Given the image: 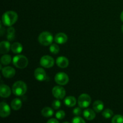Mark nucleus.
I'll list each match as a JSON object with an SVG mask.
<instances>
[{"label": "nucleus", "mask_w": 123, "mask_h": 123, "mask_svg": "<svg viewBox=\"0 0 123 123\" xmlns=\"http://www.w3.org/2000/svg\"><path fill=\"white\" fill-rule=\"evenodd\" d=\"M52 35L51 33L48 31H44L42 32L39 35L38 38V42L43 46H48L52 44L53 42Z\"/></svg>", "instance_id": "obj_4"}, {"label": "nucleus", "mask_w": 123, "mask_h": 123, "mask_svg": "<svg viewBox=\"0 0 123 123\" xmlns=\"http://www.w3.org/2000/svg\"><path fill=\"white\" fill-rule=\"evenodd\" d=\"M52 92L54 97L57 99H62L66 96V90L61 86H54L52 90Z\"/></svg>", "instance_id": "obj_8"}, {"label": "nucleus", "mask_w": 123, "mask_h": 123, "mask_svg": "<svg viewBox=\"0 0 123 123\" xmlns=\"http://www.w3.org/2000/svg\"><path fill=\"white\" fill-rule=\"evenodd\" d=\"M42 115L44 117H50L54 115V111L51 108L45 107L42 110Z\"/></svg>", "instance_id": "obj_22"}, {"label": "nucleus", "mask_w": 123, "mask_h": 123, "mask_svg": "<svg viewBox=\"0 0 123 123\" xmlns=\"http://www.w3.org/2000/svg\"><path fill=\"white\" fill-rule=\"evenodd\" d=\"M56 63L59 67L64 68L68 67L69 64V61L67 58L61 56L57 58L56 60Z\"/></svg>", "instance_id": "obj_13"}, {"label": "nucleus", "mask_w": 123, "mask_h": 123, "mask_svg": "<svg viewBox=\"0 0 123 123\" xmlns=\"http://www.w3.org/2000/svg\"><path fill=\"white\" fill-rule=\"evenodd\" d=\"M11 50L14 54H20L23 50V46L20 43L15 42L11 46Z\"/></svg>", "instance_id": "obj_18"}, {"label": "nucleus", "mask_w": 123, "mask_h": 123, "mask_svg": "<svg viewBox=\"0 0 123 123\" xmlns=\"http://www.w3.org/2000/svg\"><path fill=\"white\" fill-rule=\"evenodd\" d=\"M94 111L96 112H100L104 108V104L101 100H96L92 105Z\"/></svg>", "instance_id": "obj_20"}, {"label": "nucleus", "mask_w": 123, "mask_h": 123, "mask_svg": "<svg viewBox=\"0 0 123 123\" xmlns=\"http://www.w3.org/2000/svg\"><path fill=\"white\" fill-rule=\"evenodd\" d=\"M34 77L38 81H44L47 78L46 73L42 68H37L34 71Z\"/></svg>", "instance_id": "obj_10"}, {"label": "nucleus", "mask_w": 123, "mask_h": 123, "mask_svg": "<svg viewBox=\"0 0 123 123\" xmlns=\"http://www.w3.org/2000/svg\"><path fill=\"white\" fill-rule=\"evenodd\" d=\"M22 105V101L20 100L19 98H14L12 101L11 103V106L12 108L14 111H18L21 108Z\"/></svg>", "instance_id": "obj_19"}, {"label": "nucleus", "mask_w": 123, "mask_h": 123, "mask_svg": "<svg viewBox=\"0 0 123 123\" xmlns=\"http://www.w3.org/2000/svg\"><path fill=\"white\" fill-rule=\"evenodd\" d=\"M54 40H55V42L56 43L62 44L67 42V40H68V37H67V36L66 34L60 32V33H58L57 34H56Z\"/></svg>", "instance_id": "obj_14"}, {"label": "nucleus", "mask_w": 123, "mask_h": 123, "mask_svg": "<svg viewBox=\"0 0 123 123\" xmlns=\"http://www.w3.org/2000/svg\"><path fill=\"white\" fill-rule=\"evenodd\" d=\"M13 63L17 68L23 69L28 64V58L24 55H16L13 58Z\"/></svg>", "instance_id": "obj_3"}, {"label": "nucleus", "mask_w": 123, "mask_h": 123, "mask_svg": "<svg viewBox=\"0 0 123 123\" xmlns=\"http://www.w3.org/2000/svg\"><path fill=\"white\" fill-rule=\"evenodd\" d=\"M11 109L8 105L4 102L0 103V116L2 118H6L9 116Z\"/></svg>", "instance_id": "obj_9"}, {"label": "nucleus", "mask_w": 123, "mask_h": 123, "mask_svg": "<svg viewBox=\"0 0 123 123\" xmlns=\"http://www.w3.org/2000/svg\"><path fill=\"white\" fill-rule=\"evenodd\" d=\"M7 38L9 41H13L15 38V30L12 26L7 29Z\"/></svg>", "instance_id": "obj_21"}, {"label": "nucleus", "mask_w": 123, "mask_h": 123, "mask_svg": "<svg viewBox=\"0 0 123 123\" xmlns=\"http://www.w3.org/2000/svg\"><path fill=\"white\" fill-rule=\"evenodd\" d=\"M49 50L52 54H57L60 51V48L56 44H52L49 48Z\"/></svg>", "instance_id": "obj_25"}, {"label": "nucleus", "mask_w": 123, "mask_h": 123, "mask_svg": "<svg viewBox=\"0 0 123 123\" xmlns=\"http://www.w3.org/2000/svg\"><path fill=\"white\" fill-rule=\"evenodd\" d=\"M76 99L73 96H68L64 99V103L67 107H73L76 104Z\"/></svg>", "instance_id": "obj_17"}, {"label": "nucleus", "mask_w": 123, "mask_h": 123, "mask_svg": "<svg viewBox=\"0 0 123 123\" xmlns=\"http://www.w3.org/2000/svg\"><path fill=\"white\" fill-rule=\"evenodd\" d=\"M120 18H121V20H122V22H123V11L122 12V13H121V15H120Z\"/></svg>", "instance_id": "obj_32"}, {"label": "nucleus", "mask_w": 123, "mask_h": 123, "mask_svg": "<svg viewBox=\"0 0 123 123\" xmlns=\"http://www.w3.org/2000/svg\"><path fill=\"white\" fill-rule=\"evenodd\" d=\"M11 95V90L8 86L1 84L0 86V96L2 98H7Z\"/></svg>", "instance_id": "obj_12"}, {"label": "nucleus", "mask_w": 123, "mask_h": 123, "mask_svg": "<svg viewBox=\"0 0 123 123\" xmlns=\"http://www.w3.org/2000/svg\"><path fill=\"white\" fill-rule=\"evenodd\" d=\"M73 113L76 116H79L80 114H82L81 108H76L73 110Z\"/></svg>", "instance_id": "obj_30"}, {"label": "nucleus", "mask_w": 123, "mask_h": 123, "mask_svg": "<svg viewBox=\"0 0 123 123\" xmlns=\"http://www.w3.org/2000/svg\"><path fill=\"white\" fill-rule=\"evenodd\" d=\"M2 74L4 78H12L15 75L16 71L13 67L7 66V67H5L2 68Z\"/></svg>", "instance_id": "obj_11"}, {"label": "nucleus", "mask_w": 123, "mask_h": 123, "mask_svg": "<svg viewBox=\"0 0 123 123\" xmlns=\"http://www.w3.org/2000/svg\"><path fill=\"white\" fill-rule=\"evenodd\" d=\"M91 102V98L87 94H82L78 99V103L81 108H86L90 106Z\"/></svg>", "instance_id": "obj_5"}, {"label": "nucleus", "mask_w": 123, "mask_h": 123, "mask_svg": "<svg viewBox=\"0 0 123 123\" xmlns=\"http://www.w3.org/2000/svg\"><path fill=\"white\" fill-rule=\"evenodd\" d=\"M12 61V57H11L10 55H4L3 56H2L1 58V64L3 65H8Z\"/></svg>", "instance_id": "obj_23"}, {"label": "nucleus", "mask_w": 123, "mask_h": 123, "mask_svg": "<svg viewBox=\"0 0 123 123\" xmlns=\"http://www.w3.org/2000/svg\"><path fill=\"white\" fill-rule=\"evenodd\" d=\"M121 30H122V32H123V25L122 26V27H121Z\"/></svg>", "instance_id": "obj_33"}, {"label": "nucleus", "mask_w": 123, "mask_h": 123, "mask_svg": "<svg viewBox=\"0 0 123 123\" xmlns=\"http://www.w3.org/2000/svg\"><path fill=\"white\" fill-rule=\"evenodd\" d=\"M55 80L58 85H65L69 81V78L66 73L64 72H60L56 73L55 75Z\"/></svg>", "instance_id": "obj_6"}, {"label": "nucleus", "mask_w": 123, "mask_h": 123, "mask_svg": "<svg viewBox=\"0 0 123 123\" xmlns=\"http://www.w3.org/2000/svg\"><path fill=\"white\" fill-rule=\"evenodd\" d=\"M27 91L26 84L22 81H17L12 86V91L17 96H22L25 94Z\"/></svg>", "instance_id": "obj_2"}, {"label": "nucleus", "mask_w": 123, "mask_h": 123, "mask_svg": "<svg viewBox=\"0 0 123 123\" xmlns=\"http://www.w3.org/2000/svg\"><path fill=\"white\" fill-rule=\"evenodd\" d=\"M47 123H58V120H56V119H55V118H51V119H50L49 120H48V121H47Z\"/></svg>", "instance_id": "obj_31"}, {"label": "nucleus", "mask_w": 123, "mask_h": 123, "mask_svg": "<svg viewBox=\"0 0 123 123\" xmlns=\"http://www.w3.org/2000/svg\"><path fill=\"white\" fill-rule=\"evenodd\" d=\"M40 63L42 67L48 68L54 66L55 61L52 56H49V55H44L41 58Z\"/></svg>", "instance_id": "obj_7"}, {"label": "nucleus", "mask_w": 123, "mask_h": 123, "mask_svg": "<svg viewBox=\"0 0 123 123\" xmlns=\"http://www.w3.org/2000/svg\"><path fill=\"white\" fill-rule=\"evenodd\" d=\"M52 106V108L55 110L58 109L61 107V102L59 100H55L54 101H53Z\"/></svg>", "instance_id": "obj_28"}, {"label": "nucleus", "mask_w": 123, "mask_h": 123, "mask_svg": "<svg viewBox=\"0 0 123 123\" xmlns=\"http://www.w3.org/2000/svg\"><path fill=\"white\" fill-rule=\"evenodd\" d=\"M84 117L87 120L91 121V120H94L96 117V113L93 110L91 109H86L83 112Z\"/></svg>", "instance_id": "obj_16"}, {"label": "nucleus", "mask_w": 123, "mask_h": 123, "mask_svg": "<svg viewBox=\"0 0 123 123\" xmlns=\"http://www.w3.org/2000/svg\"><path fill=\"white\" fill-rule=\"evenodd\" d=\"M55 116H56V118L58 120H61L64 118L65 116H66V114H65V112L64 111H59L56 113Z\"/></svg>", "instance_id": "obj_27"}, {"label": "nucleus", "mask_w": 123, "mask_h": 123, "mask_svg": "<svg viewBox=\"0 0 123 123\" xmlns=\"http://www.w3.org/2000/svg\"><path fill=\"white\" fill-rule=\"evenodd\" d=\"M11 44L9 42L7 41H2L0 43V53L2 54H5L9 52L11 48Z\"/></svg>", "instance_id": "obj_15"}, {"label": "nucleus", "mask_w": 123, "mask_h": 123, "mask_svg": "<svg viewBox=\"0 0 123 123\" xmlns=\"http://www.w3.org/2000/svg\"><path fill=\"white\" fill-rule=\"evenodd\" d=\"M112 123H123V116L121 115H117L113 117L112 120Z\"/></svg>", "instance_id": "obj_26"}, {"label": "nucleus", "mask_w": 123, "mask_h": 123, "mask_svg": "<svg viewBox=\"0 0 123 123\" xmlns=\"http://www.w3.org/2000/svg\"><path fill=\"white\" fill-rule=\"evenodd\" d=\"M18 14L14 11H7L2 16V22L6 26H11L18 20Z\"/></svg>", "instance_id": "obj_1"}, {"label": "nucleus", "mask_w": 123, "mask_h": 123, "mask_svg": "<svg viewBox=\"0 0 123 123\" xmlns=\"http://www.w3.org/2000/svg\"><path fill=\"white\" fill-rule=\"evenodd\" d=\"M72 123H85V121L80 117L76 116L73 118L72 120Z\"/></svg>", "instance_id": "obj_29"}, {"label": "nucleus", "mask_w": 123, "mask_h": 123, "mask_svg": "<svg viewBox=\"0 0 123 123\" xmlns=\"http://www.w3.org/2000/svg\"><path fill=\"white\" fill-rule=\"evenodd\" d=\"M114 115V112L112 110L109 109H106L102 112V115L105 118L109 119L111 118Z\"/></svg>", "instance_id": "obj_24"}]
</instances>
